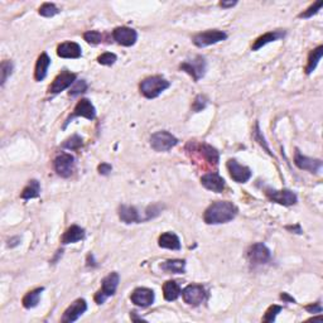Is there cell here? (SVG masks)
<instances>
[{
    "label": "cell",
    "mask_w": 323,
    "mask_h": 323,
    "mask_svg": "<svg viewBox=\"0 0 323 323\" xmlns=\"http://www.w3.org/2000/svg\"><path fill=\"white\" fill-rule=\"evenodd\" d=\"M237 215V208L234 203L227 201H217L208 206L205 211L203 220L207 225H220L234 220Z\"/></svg>",
    "instance_id": "obj_1"
},
{
    "label": "cell",
    "mask_w": 323,
    "mask_h": 323,
    "mask_svg": "<svg viewBox=\"0 0 323 323\" xmlns=\"http://www.w3.org/2000/svg\"><path fill=\"white\" fill-rule=\"evenodd\" d=\"M169 87V82L161 76H152L140 82V92L147 99H156Z\"/></svg>",
    "instance_id": "obj_2"
},
{
    "label": "cell",
    "mask_w": 323,
    "mask_h": 323,
    "mask_svg": "<svg viewBox=\"0 0 323 323\" xmlns=\"http://www.w3.org/2000/svg\"><path fill=\"white\" fill-rule=\"evenodd\" d=\"M119 281H120V276H119L118 273H111L102 279L101 289L95 296V301H96L97 304H102L109 297L115 294Z\"/></svg>",
    "instance_id": "obj_3"
},
{
    "label": "cell",
    "mask_w": 323,
    "mask_h": 323,
    "mask_svg": "<svg viewBox=\"0 0 323 323\" xmlns=\"http://www.w3.org/2000/svg\"><path fill=\"white\" fill-rule=\"evenodd\" d=\"M206 67H207L206 59L202 56H196L195 58L188 59V61H185L183 63H181L180 68L182 71L187 72L190 76H192L195 81H198V80H201L205 76Z\"/></svg>",
    "instance_id": "obj_4"
},
{
    "label": "cell",
    "mask_w": 323,
    "mask_h": 323,
    "mask_svg": "<svg viewBox=\"0 0 323 323\" xmlns=\"http://www.w3.org/2000/svg\"><path fill=\"white\" fill-rule=\"evenodd\" d=\"M178 144V139L168 131H158L151 136V147L156 152H168Z\"/></svg>",
    "instance_id": "obj_5"
},
{
    "label": "cell",
    "mask_w": 323,
    "mask_h": 323,
    "mask_svg": "<svg viewBox=\"0 0 323 323\" xmlns=\"http://www.w3.org/2000/svg\"><path fill=\"white\" fill-rule=\"evenodd\" d=\"M182 297L186 303L190 304V306L197 307L205 302L207 293H206V289L202 285L191 284V285H187L183 289Z\"/></svg>",
    "instance_id": "obj_6"
},
{
    "label": "cell",
    "mask_w": 323,
    "mask_h": 323,
    "mask_svg": "<svg viewBox=\"0 0 323 323\" xmlns=\"http://www.w3.org/2000/svg\"><path fill=\"white\" fill-rule=\"evenodd\" d=\"M227 38V34L222 30H206V32L198 33L193 37V43H195L197 47L203 48L207 47V46L211 45H216V43L221 42V41H225Z\"/></svg>",
    "instance_id": "obj_7"
},
{
    "label": "cell",
    "mask_w": 323,
    "mask_h": 323,
    "mask_svg": "<svg viewBox=\"0 0 323 323\" xmlns=\"http://www.w3.org/2000/svg\"><path fill=\"white\" fill-rule=\"evenodd\" d=\"M247 258L253 265H263L267 264L271 259L270 250L262 242L252 245L247 250Z\"/></svg>",
    "instance_id": "obj_8"
},
{
    "label": "cell",
    "mask_w": 323,
    "mask_h": 323,
    "mask_svg": "<svg viewBox=\"0 0 323 323\" xmlns=\"http://www.w3.org/2000/svg\"><path fill=\"white\" fill-rule=\"evenodd\" d=\"M54 169L62 178L71 177L75 169V158L68 153H62L54 159Z\"/></svg>",
    "instance_id": "obj_9"
},
{
    "label": "cell",
    "mask_w": 323,
    "mask_h": 323,
    "mask_svg": "<svg viewBox=\"0 0 323 323\" xmlns=\"http://www.w3.org/2000/svg\"><path fill=\"white\" fill-rule=\"evenodd\" d=\"M265 195H267V197L270 201L283 206H293L298 201V197H297L296 193L291 190H267L265 191Z\"/></svg>",
    "instance_id": "obj_10"
},
{
    "label": "cell",
    "mask_w": 323,
    "mask_h": 323,
    "mask_svg": "<svg viewBox=\"0 0 323 323\" xmlns=\"http://www.w3.org/2000/svg\"><path fill=\"white\" fill-rule=\"evenodd\" d=\"M227 169H229L230 177L237 183H246L253 175L252 169L249 167L239 164L235 159H230L227 162Z\"/></svg>",
    "instance_id": "obj_11"
},
{
    "label": "cell",
    "mask_w": 323,
    "mask_h": 323,
    "mask_svg": "<svg viewBox=\"0 0 323 323\" xmlns=\"http://www.w3.org/2000/svg\"><path fill=\"white\" fill-rule=\"evenodd\" d=\"M294 163H296V165L299 169L308 170V172L314 173V174L319 173L322 169L321 159H313L309 158V157L303 156L298 149L296 151V156H294Z\"/></svg>",
    "instance_id": "obj_12"
},
{
    "label": "cell",
    "mask_w": 323,
    "mask_h": 323,
    "mask_svg": "<svg viewBox=\"0 0 323 323\" xmlns=\"http://www.w3.org/2000/svg\"><path fill=\"white\" fill-rule=\"evenodd\" d=\"M75 82H76V74H72V72L64 69L54 79L53 84L50 87V92L51 94H59Z\"/></svg>",
    "instance_id": "obj_13"
},
{
    "label": "cell",
    "mask_w": 323,
    "mask_h": 323,
    "mask_svg": "<svg viewBox=\"0 0 323 323\" xmlns=\"http://www.w3.org/2000/svg\"><path fill=\"white\" fill-rule=\"evenodd\" d=\"M87 311V303L85 299H77L68 308L64 311L63 317H62V322L63 323H71L77 321L85 312Z\"/></svg>",
    "instance_id": "obj_14"
},
{
    "label": "cell",
    "mask_w": 323,
    "mask_h": 323,
    "mask_svg": "<svg viewBox=\"0 0 323 323\" xmlns=\"http://www.w3.org/2000/svg\"><path fill=\"white\" fill-rule=\"evenodd\" d=\"M113 37L119 45L125 46V47H130V46L135 45L136 40H138V34H136L135 30L128 27L115 28L113 32Z\"/></svg>",
    "instance_id": "obj_15"
},
{
    "label": "cell",
    "mask_w": 323,
    "mask_h": 323,
    "mask_svg": "<svg viewBox=\"0 0 323 323\" xmlns=\"http://www.w3.org/2000/svg\"><path fill=\"white\" fill-rule=\"evenodd\" d=\"M130 299L135 306L146 308V307H149L153 304L154 292L148 288H136L135 291L131 293Z\"/></svg>",
    "instance_id": "obj_16"
},
{
    "label": "cell",
    "mask_w": 323,
    "mask_h": 323,
    "mask_svg": "<svg viewBox=\"0 0 323 323\" xmlns=\"http://www.w3.org/2000/svg\"><path fill=\"white\" fill-rule=\"evenodd\" d=\"M201 183H202L203 187L216 193H221L225 188L224 178L215 172L207 173V174L203 175V177L201 178Z\"/></svg>",
    "instance_id": "obj_17"
},
{
    "label": "cell",
    "mask_w": 323,
    "mask_h": 323,
    "mask_svg": "<svg viewBox=\"0 0 323 323\" xmlns=\"http://www.w3.org/2000/svg\"><path fill=\"white\" fill-rule=\"evenodd\" d=\"M193 151L198 152V156L202 157L207 164L212 165V167H216V165L219 164V152H217L215 148H212L211 146H207V144H200V146H196L195 148H193Z\"/></svg>",
    "instance_id": "obj_18"
},
{
    "label": "cell",
    "mask_w": 323,
    "mask_h": 323,
    "mask_svg": "<svg viewBox=\"0 0 323 323\" xmlns=\"http://www.w3.org/2000/svg\"><path fill=\"white\" fill-rule=\"evenodd\" d=\"M76 116H82V118H86L89 120H94L95 116H96V110H95V106L91 104L90 100L82 99L81 101H79V104L76 105L74 110V115L69 119L76 118Z\"/></svg>",
    "instance_id": "obj_19"
},
{
    "label": "cell",
    "mask_w": 323,
    "mask_h": 323,
    "mask_svg": "<svg viewBox=\"0 0 323 323\" xmlns=\"http://www.w3.org/2000/svg\"><path fill=\"white\" fill-rule=\"evenodd\" d=\"M57 54L62 58H80L81 57V47L75 42L62 43L57 48Z\"/></svg>",
    "instance_id": "obj_20"
},
{
    "label": "cell",
    "mask_w": 323,
    "mask_h": 323,
    "mask_svg": "<svg viewBox=\"0 0 323 323\" xmlns=\"http://www.w3.org/2000/svg\"><path fill=\"white\" fill-rule=\"evenodd\" d=\"M119 219L125 224H136L141 221V217L139 215L138 210L133 206L121 205L119 207Z\"/></svg>",
    "instance_id": "obj_21"
},
{
    "label": "cell",
    "mask_w": 323,
    "mask_h": 323,
    "mask_svg": "<svg viewBox=\"0 0 323 323\" xmlns=\"http://www.w3.org/2000/svg\"><path fill=\"white\" fill-rule=\"evenodd\" d=\"M284 34H285V32H283V30H274V32L265 33V34H263L262 37H259L255 41V43L253 45V51H258L262 47H264V46H267L268 43L280 40V38L284 37Z\"/></svg>",
    "instance_id": "obj_22"
},
{
    "label": "cell",
    "mask_w": 323,
    "mask_h": 323,
    "mask_svg": "<svg viewBox=\"0 0 323 323\" xmlns=\"http://www.w3.org/2000/svg\"><path fill=\"white\" fill-rule=\"evenodd\" d=\"M85 239V230L82 227L74 225V226L69 227L66 232L62 236V244H74V242L80 241V240Z\"/></svg>",
    "instance_id": "obj_23"
},
{
    "label": "cell",
    "mask_w": 323,
    "mask_h": 323,
    "mask_svg": "<svg viewBox=\"0 0 323 323\" xmlns=\"http://www.w3.org/2000/svg\"><path fill=\"white\" fill-rule=\"evenodd\" d=\"M51 64V58L48 57L47 53H42L38 58L37 64H35V71H34V79L35 81H43L47 76L48 67Z\"/></svg>",
    "instance_id": "obj_24"
},
{
    "label": "cell",
    "mask_w": 323,
    "mask_h": 323,
    "mask_svg": "<svg viewBox=\"0 0 323 323\" xmlns=\"http://www.w3.org/2000/svg\"><path fill=\"white\" fill-rule=\"evenodd\" d=\"M159 246L163 249L169 250H181V240L173 232H164L159 236Z\"/></svg>",
    "instance_id": "obj_25"
},
{
    "label": "cell",
    "mask_w": 323,
    "mask_h": 323,
    "mask_svg": "<svg viewBox=\"0 0 323 323\" xmlns=\"http://www.w3.org/2000/svg\"><path fill=\"white\" fill-rule=\"evenodd\" d=\"M182 294V289H181L180 284L174 280L165 281L163 285V296H164L165 301H175L178 297Z\"/></svg>",
    "instance_id": "obj_26"
},
{
    "label": "cell",
    "mask_w": 323,
    "mask_h": 323,
    "mask_svg": "<svg viewBox=\"0 0 323 323\" xmlns=\"http://www.w3.org/2000/svg\"><path fill=\"white\" fill-rule=\"evenodd\" d=\"M161 268L164 271L173 274H183L186 271V262L185 260L174 259V260H167L161 265Z\"/></svg>",
    "instance_id": "obj_27"
},
{
    "label": "cell",
    "mask_w": 323,
    "mask_h": 323,
    "mask_svg": "<svg viewBox=\"0 0 323 323\" xmlns=\"http://www.w3.org/2000/svg\"><path fill=\"white\" fill-rule=\"evenodd\" d=\"M322 56H323V46H318V47L314 48V50L309 53L308 63H307V67H306L307 75H311L312 72L316 69L317 64H318V62L321 61Z\"/></svg>",
    "instance_id": "obj_28"
},
{
    "label": "cell",
    "mask_w": 323,
    "mask_h": 323,
    "mask_svg": "<svg viewBox=\"0 0 323 323\" xmlns=\"http://www.w3.org/2000/svg\"><path fill=\"white\" fill-rule=\"evenodd\" d=\"M43 291H45V288H37L25 294L24 298H23V306H24V308L30 309L37 307L38 303H40L41 294H42Z\"/></svg>",
    "instance_id": "obj_29"
},
{
    "label": "cell",
    "mask_w": 323,
    "mask_h": 323,
    "mask_svg": "<svg viewBox=\"0 0 323 323\" xmlns=\"http://www.w3.org/2000/svg\"><path fill=\"white\" fill-rule=\"evenodd\" d=\"M41 193V185L37 180L29 181V183L27 185V187L23 190L22 192V198L23 200H30V198L38 197Z\"/></svg>",
    "instance_id": "obj_30"
},
{
    "label": "cell",
    "mask_w": 323,
    "mask_h": 323,
    "mask_svg": "<svg viewBox=\"0 0 323 323\" xmlns=\"http://www.w3.org/2000/svg\"><path fill=\"white\" fill-rule=\"evenodd\" d=\"M80 147H82V138L77 135V134L76 135H72L71 138L67 139V140L62 144V148L69 149V151H76Z\"/></svg>",
    "instance_id": "obj_31"
},
{
    "label": "cell",
    "mask_w": 323,
    "mask_h": 323,
    "mask_svg": "<svg viewBox=\"0 0 323 323\" xmlns=\"http://www.w3.org/2000/svg\"><path fill=\"white\" fill-rule=\"evenodd\" d=\"M58 12H59L58 8H57L54 4H52V3H46V4H43L42 7L40 8V14L46 18L53 17V15L58 14Z\"/></svg>",
    "instance_id": "obj_32"
},
{
    "label": "cell",
    "mask_w": 323,
    "mask_h": 323,
    "mask_svg": "<svg viewBox=\"0 0 323 323\" xmlns=\"http://www.w3.org/2000/svg\"><path fill=\"white\" fill-rule=\"evenodd\" d=\"M0 74H2V86L7 82L8 77L13 74V63L10 61H3L2 67H0Z\"/></svg>",
    "instance_id": "obj_33"
},
{
    "label": "cell",
    "mask_w": 323,
    "mask_h": 323,
    "mask_svg": "<svg viewBox=\"0 0 323 323\" xmlns=\"http://www.w3.org/2000/svg\"><path fill=\"white\" fill-rule=\"evenodd\" d=\"M84 38L89 45H99L102 41L101 33L97 32V30H89V32L85 33Z\"/></svg>",
    "instance_id": "obj_34"
},
{
    "label": "cell",
    "mask_w": 323,
    "mask_h": 323,
    "mask_svg": "<svg viewBox=\"0 0 323 323\" xmlns=\"http://www.w3.org/2000/svg\"><path fill=\"white\" fill-rule=\"evenodd\" d=\"M322 5H323L322 0H319V2L314 3V4L311 5V7H309L308 9L306 10V12L301 13V14H299V18H304V19H307V18L313 17L314 14H317V13H318V10L321 9Z\"/></svg>",
    "instance_id": "obj_35"
},
{
    "label": "cell",
    "mask_w": 323,
    "mask_h": 323,
    "mask_svg": "<svg viewBox=\"0 0 323 323\" xmlns=\"http://www.w3.org/2000/svg\"><path fill=\"white\" fill-rule=\"evenodd\" d=\"M86 90H87L86 81H84V80H80V81L75 82L74 87L69 90V95H71V96H77V95H80V94H84Z\"/></svg>",
    "instance_id": "obj_36"
},
{
    "label": "cell",
    "mask_w": 323,
    "mask_h": 323,
    "mask_svg": "<svg viewBox=\"0 0 323 323\" xmlns=\"http://www.w3.org/2000/svg\"><path fill=\"white\" fill-rule=\"evenodd\" d=\"M281 307L280 306H270L269 308H268V311L265 312V316H264V322H273L275 321V317L278 316L279 312L281 311Z\"/></svg>",
    "instance_id": "obj_37"
},
{
    "label": "cell",
    "mask_w": 323,
    "mask_h": 323,
    "mask_svg": "<svg viewBox=\"0 0 323 323\" xmlns=\"http://www.w3.org/2000/svg\"><path fill=\"white\" fill-rule=\"evenodd\" d=\"M116 56L114 53H110V52H106L104 54H101V56L97 58V62H99L100 64H104V66H113L114 63L116 62Z\"/></svg>",
    "instance_id": "obj_38"
},
{
    "label": "cell",
    "mask_w": 323,
    "mask_h": 323,
    "mask_svg": "<svg viewBox=\"0 0 323 323\" xmlns=\"http://www.w3.org/2000/svg\"><path fill=\"white\" fill-rule=\"evenodd\" d=\"M206 105H207V99L205 96H202V95H198L195 99V102H193V110L196 113H198V111L203 110L206 107Z\"/></svg>",
    "instance_id": "obj_39"
},
{
    "label": "cell",
    "mask_w": 323,
    "mask_h": 323,
    "mask_svg": "<svg viewBox=\"0 0 323 323\" xmlns=\"http://www.w3.org/2000/svg\"><path fill=\"white\" fill-rule=\"evenodd\" d=\"M306 309L309 312V313H321L322 312V306L321 303H314V304H309V306H306Z\"/></svg>",
    "instance_id": "obj_40"
},
{
    "label": "cell",
    "mask_w": 323,
    "mask_h": 323,
    "mask_svg": "<svg viewBox=\"0 0 323 323\" xmlns=\"http://www.w3.org/2000/svg\"><path fill=\"white\" fill-rule=\"evenodd\" d=\"M97 169H99L100 174L107 175L109 173L111 172V169H113V167H111V165L109 164V163H101V164L99 165V168H97Z\"/></svg>",
    "instance_id": "obj_41"
},
{
    "label": "cell",
    "mask_w": 323,
    "mask_h": 323,
    "mask_svg": "<svg viewBox=\"0 0 323 323\" xmlns=\"http://www.w3.org/2000/svg\"><path fill=\"white\" fill-rule=\"evenodd\" d=\"M234 5H236V2H221L220 3V7H222V8H232Z\"/></svg>",
    "instance_id": "obj_42"
},
{
    "label": "cell",
    "mask_w": 323,
    "mask_h": 323,
    "mask_svg": "<svg viewBox=\"0 0 323 323\" xmlns=\"http://www.w3.org/2000/svg\"><path fill=\"white\" fill-rule=\"evenodd\" d=\"M280 298L283 299V301L293 302V303H294V302H296V301H294L293 298H292V297H289V296H288V293H281V294H280Z\"/></svg>",
    "instance_id": "obj_43"
}]
</instances>
